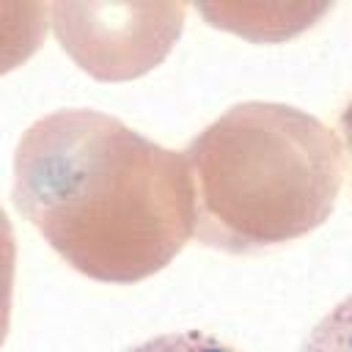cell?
<instances>
[{
	"label": "cell",
	"mask_w": 352,
	"mask_h": 352,
	"mask_svg": "<svg viewBox=\"0 0 352 352\" xmlns=\"http://www.w3.org/2000/svg\"><path fill=\"white\" fill-rule=\"evenodd\" d=\"M14 204L72 270L102 283L146 280L195 236L184 151L99 110H55L22 132Z\"/></svg>",
	"instance_id": "cell-1"
},
{
	"label": "cell",
	"mask_w": 352,
	"mask_h": 352,
	"mask_svg": "<svg viewBox=\"0 0 352 352\" xmlns=\"http://www.w3.org/2000/svg\"><path fill=\"white\" fill-rule=\"evenodd\" d=\"M198 242L258 253L319 228L344 184V146L316 116L280 102L228 107L184 148Z\"/></svg>",
	"instance_id": "cell-2"
},
{
	"label": "cell",
	"mask_w": 352,
	"mask_h": 352,
	"mask_svg": "<svg viewBox=\"0 0 352 352\" xmlns=\"http://www.w3.org/2000/svg\"><path fill=\"white\" fill-rule=\"evenodd\" d=\"M184 3H52L60 50L94 80L124 82L157 69L184 30Z\"/></svg>",
	"instance_id": "cell-3"
},
{
	"label": "cell",
	"mask_w": 352,
	"mask_h": 352,
	"mask_svg": "<svg viewBox=\"0 0 352 352\" xmlns=\"http://www.w3.org/2000/svg\"><path fill=\"white\" fill-rule=\"evenodd\" d=\"M195 8L212 28L264 44L297 36L308 30L324 11H330L327 3H201Z\"/></svg>",
	"instance_id": "cell-4"
},
{
	"label": "cell",
	"mask_w": 352,
	"mask_h": 352,
	"mask_svg": "<svg viewBox=\"0 0 352 352\" xmlns=\"http://www.w3.org/2000/svg\"><path fill=\"white\" fill-rule=\"evenodd\" d=\"M300 352H352V294L314 324Z\"/></svg>",
	"instance_id": "cell-5"
},
{
	"label": "cell",
	"mask_w": 352,
	"mask_h": 352,
	"mask_svg": "<svg viewBox=\"0 0 352 352\" xmlns=\"http://www.w3.org/2000/svg\"><path fill=\"white\" fill-rule=\"evenodd\" d=\"M126 352H242V349H236L204 330H182V333L154 336Z\"/></svg>",
	"instance_id": "cell-6"
},
{
	"label": "cell",
	"mask_w": 352,
	"mask_h": 352,
	"mask_svg": "<svg viewBox=\"0 0 352 352\" xmlns=\"http://www.w3.org/2000/svg\"><path fill=\"white\" fill-rule=\"evenodd\" d=\"M341 129H344V138H346L349 151H352V102L341 110Z\"/></svg>",
	"instance_id": "cell-7"
}]
</instances>
